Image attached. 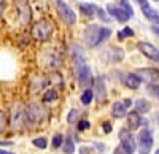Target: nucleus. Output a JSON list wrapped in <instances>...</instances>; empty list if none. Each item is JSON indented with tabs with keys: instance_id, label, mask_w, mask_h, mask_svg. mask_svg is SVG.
Listing matches in <instances>:
<instances>
[{
	"instance_id": "1",
	"label": "nucleus",
	"mask_w": 159,
	"mask_h": 154,
	"mask_svg": "<svg viewBox=\"0 0 159 154\" xmlns=\"http://www.w3.org/2000/svg\"><path fill=\"white\" fill-rule=\"evenodd\" d=\"M111 35V30L108 27H100L97 24H91L84 29V43L88 48H96L100 43H103L107 38Z\"/></svg>"
},
{
	"instance_id": "2",
	"label": "nucleus",
	"mask_w": 159,
	"mask_h": 154,
	"mask_svg": "<svg viewBox=\"0 0 159 154\" xmlns=\"http://www.w3.org/2000/svg\"><path fill=\"white\" fill-rule=\"evenodd\" d=\"M43 119H45V110L42 108V105L32 102V103L25 107V110L22 113V121L29 129H35V125H38Z\"/></svg>"
},
{
	"instance_id": "3",
	"label": "nucleus",
	"mask_w": 159,
	"mask_h": 154,
	"mask_svg": "<svg viewBox=\"0 0 159 154\" xmlns=\"http://www.w3.org/2000/svg\"><path fill=\"white\" fill-rule=\"evenodd\" d=\"M52 35V25L49 21L46 19H40L38 22H35L34 29H32V37L38 42H46L49 40Z\"/></svg>"
},
{
	"instance_id": "4",
	"label": "nucleus",
	"mask_w": 159,
	"mask_h": 154,
	"mask_svg": "<svg viewBox=\"0 0 159 154\" xmlns=\"http://www.w3.org/2000/svg\"><path fill=\"white\" fill-rule=\"evenodd\" d=\"M154 143V138H153V132L151 129H143L139 134V154H150L151 148Z\"/></svg>"
},
{
	"instance_id": "5",
	"label": "nucleus",
	"mask_w": 159,
	"mask_h": 154,
	"mask_svg": "<svg viewBox=\"0 0 159 154\" xmlns=\"http://www.w3.org/2000/svg\"><path fill=\"white\" fill-rule=\"evenodd\" d=\"M56 8H57V13L61 19L67 24V25H73L76 22V15L75 11L64 2V0H56Z\"/></svg>"
},
{
	"instance_id": "6",
	"label": "nucleus",
	"mask_w": 159,
	"mask_h": 154,
	"mask_svg": "<svg viewBox=\"0 0 159 154\" xmlns=\"http://www.w3.org/2000/svg\"><path fill=\"white\" fill-rule=\"evenodd\" d=\"M119 140H121V149L124 151V154H134L135 152L137 143H135V140H134L129 129L119 130Z\"/></svg>"
},
{
	"instance_id": "7",
	"label": "nucleus",
	"mask_w": 159,
	"mask_h": 154,
	"mask_svg": "<svg viewBox=\"0 0 159 154\" xmlns=\"http://www.w3.org/2000/svg\"><path fill=\"white\" fill-rule=\"evenodd\" d=\"M15 7L18 10V16H19V22L21 24H29V21L32 19V11L29 7L27 0H15Z\"/></svg>"
},
{
	"instance_id": "8",
	"label": "nucleus",
	"mask_w": 159,
	"mask_h": 154,
	"mask_svg": "<svg viewBox=\"0 0 159 154\" xmlns=\"http://www.w3.org/2000/svg\"><path fill=\"white\" fill-rule=\"evenodd\" d=\"M22 107L21 103H15V107H13L11 110V119H10V125H11V129L13 130H21V127L24 125V121H22Z\"/></svg>"
},
{
	"instance_id": "9",
	"label": "nucleus",
	"mask_w": 159,
	"mask_h": 154,
	"mask_svg": "<svg viewBox=\"0 0 159 154\" xmlns=\"http://www.w3.org/2000/svg\"><path fill=\"white\" fill-rule=\"evenodd\" d=\"M92 95L96 97V100L99 102V103H103L105 99H107V87H105V80H103V76H97V78H96Z\"/></svg>"
},
{
	"instance_id": "10",
	"label": "nucleus",
	"mask_w": 159,
	"mask_h": 154,
	"mask_svg": "<svg viewBox=\"0 0 159 154\" xmlns=\"http://www.w3.org/2000/svg\"><path fill=\"white\" fill-rule=\"evenodd\" d=\"M137 48H139V51L143 54V56H147L148 59H151V60H154V62H157L159 60V54H157V48L156 46H153L151 43H145V42H140L139 45H137Z\"/></svg>"
},
{
	"instance_id": "11",
	"label": "nucleus",
	"mask_w": 159,
	"mask_h": 154,
	"mask_svg": "<svg viewBox=\"0 0 159 154\" xmlns=\"http://www.w3.org/2000/svg\"><path fill=\"white\" fill-rule=\"evenodd\" d=\"M76 78H78V83L81 87H88L92 81V72H91V67L89 65H84L76 72Z\"/></svg>"
},
{
	"instance_id": "12",
	"label": "nucleus",
	"mask_w": 159,
	"mask_h": 154,
	"mask_svg": "<svg viewBox=\"0 0 159 154\" xmlns=\"http://www.w3.org/2000/svg\"><path fill=\"white\" fill-rule=\"evenodd\" d=\"M107 11H108V15L110 16H113L118 22H126L130 16L126 13V10L124 8H121V7H116V5H113V3H108L107 5Z\"/></svg>"
},
{
	"instance_id": "13",
	"label": "nucleus",
	"mask_w": 159,
	"mask_h": 154,
	"mask_svg": "<svg viewBox=\"0 0 159 154\" xmlns=\"http://www.w3.org/2000/svg\"><path fill=\"white\" fill-rule=\"evenodd\" d=\"M72 57H73V65H75V73L81 68L84 65V54H83V51L81 48H78V46H73V51H72Z\"/></svg>"
},
{
	"instance_id": "14",
	"label": "nucleus",
	"mask_w": 159,
	"mask_h": 154,
	"mask_svg": "<svg viewBox=\"0 0 159 154\" xmlns=\"http://www.w3.org/2000/svg\"><path fill=\"white\" fill-rule=\"evenodd\" d=\"M127 116V127L129 130H137L139 127L142 125V118L137 111H130V113H126Z\"/></svg>"
},
{
	"instance_id": "15",
	"label": "nucleus",
	"mask_w": 159,
	"mask_h": 154,
	"mask_svg": "<svg viewBox=\"0 0 159 154\" xmlns=\"http://www.w3.org/2000/svg\"><path fill=\"white\" fill-rule=\"evenodd\" d=\"M126 113H127V107L124 105L123 100H118V102H115V103L111 105V114H113V118H116V119L124 118Z\"/></svg>"
},
{
	"instance_id": "16",
	"label": "nucleus",
	"mask_w": 159,
	"mask_h": 154,
	"mask_svg": "<svg viewBox=\"0 0 159 154\" xmlns=\"http://www.w3.org/2000/svg\"><path fill=\"white\" fill-rule=\"evenodd\" d=\"M124 83H126V86L130 87V89H139L140 84H142V78H140L139 73H129V75L126 76Z\"/></svg>"
},
{
	"instance_id": "17",
	"label": "nucleus",
	"mask_w": 159,
	"mask_h": 154,
	"mask_svg": "<svg viewBox=\"0 0 159 154\" xmlns=\"http://www.w3.org/2000/svg\"><path fill=\"white\" fill-rule=\"evenodd\" d=\"M139 75H142L140 76L142 81H143V78L150 83H156V80H157V70H140Z\"/></svg>"
},
{
	"instance_id": "18",
	"label": "nucleus",
	"mask_w": 159,
	"mask_h": 154,
	"mask_svg": "<svg viewBox=\"0 0 159 154\" xmlns=\"http://www.w3.org/2000/svg\"><path fill=\"white\" fill-rule=\"evenodd\" d=\"M142 11H143V15L147 16L150 21H154V22L157 24V11H156V10H153V8L147 3V5H142Z\"/></svg>"
},
{
	"instance_id": "19",
	"label": "nucleus",
	"mask_w": 159,
	"mask_h": 154,
	"mask_svg": "<svg viewBox=\"0 0 159 154\" xmlns=\"http://www.w3.org/2000/svg\"><path fill=\"white\" fill-rule=\"evenodd\" d=\"M80 11H81L84 16L92 18L96 15V5H92V3H80Z\"/></svg>"
},
{
	"instance_id": "20",
	"label": "nucleus",
	"mask_w": 159,
	"mask_h": 154,
	"mask_svg": "<svg viewBox=\"0 0 159 154\" xmlns=\"http://www.w3.org/2000/svg\"><path fill=\"white\" fill-rule=\"evenodd\" d=\"M135 107H137L135 111H137L139 114H147V113L150 111V108H151L148 102H147V100H143V99H139V100L135 102Z\"/></svg>"
},
{
	"instance_id": "21",
	"label": "nucleus",
	"mask_w": 159,
	"mask_h": 154,
	"mask_svg": "<svg viewBox=\"0 0 159 154\" xmlns=\"http://www.w3.org/2000/svg\"><path fill=\"white\" fill-rule=\"evenodd\" d=\"M64 142V151L67 152V154H73L75 152V143H73V140L72 137H67L65 140H62Z\"/></svg>"
},
{
	"instance_id": "22",
	"label": "nucleus",
	"mask_w": 159,
	"mask_h": 154,
	"mask_svg": "<svg viewBox=\"0 0 159 154\" xmlns=\"http://www.w3.org/2000/svg\"><path fill=\"white\" fill-rule=\"evenodd\" d=\"M57 97V92H56V89H48V91L45 92L43 95V102H46V103H49V102H54Z\"/></svg>"
},
{
	"instance_id": "23",
	"label": "nucleus",
	"mask_w": 159,
	"mask_h": 154,
	"mask_svg": "<svg viewBox=\"0 0 159 154\" xmlns=\"http://www.w3.org/2000/svg\"><path fill=\"white\" fill-rule=\"evenodd\" d=\"M92 89H86V91L81 94V102H83V105H89L91 102H92Z\"/></svg>"
},
{
	"instance_id": "24",
	"label": "nucleus",
	"mask_w": 159,
	"mask_h": 154,
	"mask_svg": "<svg viewBox=\"0 0 159 154\" xmlns=\"http://www.w3.org/2000/svg\"><path fill=\"white\" fill-rule=\"evenodd\" d=\"M118 2H119V7L124 8V10H126V13H127V15H129L130 18L134 16V10H132V7H130V3L127 2V0H118Z\"/></svg>"
},
{
	"instance_id": "25",
	"label": "nucleus",
	"mask_w": 159,
	"mask_h": 154,
	"mask_svg": "<svg viewBox=\"0 0 159 154\" xmlns=\"http://www.w3.org/2000/svg\"><path fill=\"white\" fill-rule=\"evenodd\" d=\"M78 118H80V114H78V110H70V113H69V116H67V122L69 124H75L76 121H78Z\"/></svg>"
},
{
	"instance_id": "26",
	"label": "nucleus",
	"mask_w": 159,
	"mask_h": 154,
	"mask_svg": "<svg viewBox=\"0 0 159 154\" xmlns=\"http://www.w3.org/2000/svg\"><path fill=\"white\" fill-rule=\"evenodd\" d=\"M34 145H35L37 148L45 149V148L48 146V142H46V138H45V137H38V138H35V140H34Z\"/></svg>"
},
{
	"instance_id": "27",
	"label": "nucleus",
	"mask_w": 159,
	"mask_h": 154,
	"mask_svg": "<svg viewBox=\"0 0 159 154\" xmlns=\"http://www.w3.org/2000/svg\"><path fill=\"white\" fill-rule=\"evenodd\" d=\"M96 15L102 19V21H105V22H108L110 21V18H108V15H107V13H105L102 8H99V7H96Z\"/></svg>"
},
{
	"instance_id": "28",
	"label": "nucleus",
	"mask_w": 159,
	"mask_h": 154,
	"mask_svg": "<svg viewBox=\"0 0 159 154\" xmlns=\"http://www.w3.org/2000/svg\"><path fill=\"white\" fill-rule=\"evenodd\" d=\"M62 140H64V137L61 134H56L54 137H52V148H59L62 145Z\"/></svg>"
},
{
	"instance_id": "29",
	"label": "nucleus",
	"mask_w": 159,
	"mask_h": 154,
	"mask_svg": "<svg viewBox=\"0 0 159 154\" xmlns=\"http://www.w3.org/2000/svg\"><path fill=\"white\" fill-rule=\"evenodd\" d=\"M5 129H7V116H5V113L0 110V134H2Z\"/></svg>"
},
{
	"instance_id": "30",
	"label": "nucleus",
	"mask_w": 159,
	"mask_h": 154,
	"mask_svg": "<svg viewBox=\"0 0 159 154\" xmlns=\"http://www.w3.org/2000/svg\"><path fill=\"white\" fill-rule=\"evenodd\" d=\"M148 89H150V94L157 99V83H150V87Z\"/></svg>"
},
{
	"instance_id": "31",
	"label": "nucleus",
	"mask_w": 159,
	"mask_h": 154,
	"mask_svg": "<svg viewBox=\"0 0 159 154\" xmlns=\"http://www.w3.org/2000/svg\"><path fill=\"white\" fill-rule=\"evenodd\" d=\"M88 127H89L88 121H78V130H86Z\"/></svg>"
},
{
	"instance_id": "32",
	"label": "nucleus",
	"mask_w": 159,
	"mask_h": 154,
	"mask_svg": "<svg viewBox=\"0 0 159 154\" xmlns=\"http://www.w3.org/2000/svg\"><path fill=\"white\" fill-rule=\"evenodd\" d=\"M123 35H124V38H127V37H134V30H132L130 27H124V29H123Z\"/></svg>"
},
{
	"instance_id": "33",
	"label": "nucleus",
	"mask_w": 159,
	"mask_h": 154,
	"mask_svg": "<svg viewBox=\"0 0 159 154\" xmlns=\"http://www.w3.org/2000/svg\"><path fill=\"white\" fill-rule=\"evenodd\" d=\"M102 127H103V132H105V134H110V132H111V124H110V122H103Z\"/></svg>"
},
{
	"instance_id": "34",
	"label": "nucleus",
	"mask_w": 159,
	"mask_h": 154,
	"mask_svg": "<svg viewBox=\"0 0 159 154\" xmlns=\"http://www.w3.org/2000/svg\"><path fill=\"white\" fill-rule=\"evenodd\" d=\"M3 10H5V0H0V15L3 13Z\"/></svg>"
},
{
	"instance_id": "35",
	"label": "nucleus",
	"mask_w": 159,
	"mask_h": 154,
	"mask_svg": "<svg viewBox=\"0 0 159 154\" xmlns=\"http://www.w3.org/2000/svg\"><path fill=\"white\" fill-rule=\"evenodd\" d=\"M94 146H96L99 151H103V149H105V146H103L102 143H94Z\"/></svg>"
},
{
	"instance_id": "36",
	"label": "nucleus",
	"mask_w": 159,
	"mask_h": 154,
	"mask_svg": "<svg viewBox=\"0 0 159 154\" xmlns=\"http://www.w3.org/2000/svg\"><path fill=\"white\" fill-rule=\"evenodd\" d=\"M123 102H124V105H126L127 108H129V107L132 105V100H130V99H126V100H123Z\"/></svg>"
},
{
	"instance_id": "37",
	"label": "nucleus",
	"mask_w": 159,
	"mask_h": 154,
	"mask_svg": "<svg viewBox=\"0 0 159 154\" xmlns=\"http://www.w3.org/2000/svg\"><path fill=\"white\" fill-rule=\"evenodd\" d=\"M118 40H126V38H124V35H123V32H118Z\"/></svg>"
},
{
	"instance_id": "38",
	"label": "nucleus",
	"mask_w": 159,
	"mask_h": 154,
	"mask_svg": "<svg viewBox=\"0 0 159 154\" xmlns=\"http://www.w3.org/2000/svg\"><path fill=\"white\" fill-rule=\"evenodd\" d=\"M135 2H137V3L140 5V7H142V5H147V3H148L147 0H135Z\"/></svg>"
},
{
	"instance_id": "39",
	"label": "nucleus",
	"mask_w": 159,
	"mask_h": 154,
	"mask_svg": "<svg viewBox=\"0 0 159 154\" xmlns=\"http://www.w3.org/2000/svg\"><path fill=\"white\" fill-rule=\"evenodd\" d=\"M115 154H124V151H123L121 148H116V149H115Z\"/></svg>"
},
{
	"instance_id": "40",
	"label": "nucleus",
	"mask_w": 159,
	"mask_h": 154,
	"mask_svg": "<svg viewBox=\"0 0 159 154\" xmlns=\"http://www.w3.org/2000/svg\"><path fill=\"white\" fill-rule=\"evenodd\" d=\"M0 154H15V152H10V151H5V149L0 148Z\"/></svg>"
},
{
	"instance_id": "41",
	"label": "nucleus",
	"mask_w": 159,
	"mask_h": 154,
	"mask_svg": "<svg viewBox=\"0 0 159 154\" xmlns=\"http://www.w3.org/2000/svg\"><path fill=\"white\" fill-rule=\"evenodd\" d=\"M151 30H153V32L157 35V24H156V25H151Z\"/></svg>"
},
{
	"instance_id": "42",
	"label": "nucleus",
	"mask_w": 159,
	"mask_h": 154,
	"mask_svg": "<svg viewBox=\"0 0 159 154\" xmlns=\"http://www.w3.org/2000/svg\"><path fill=\"white\" fill-rule=\"evenodd\" d=\"M156 154H159V151H156Z\"/></svg>"
}]
</instances>
